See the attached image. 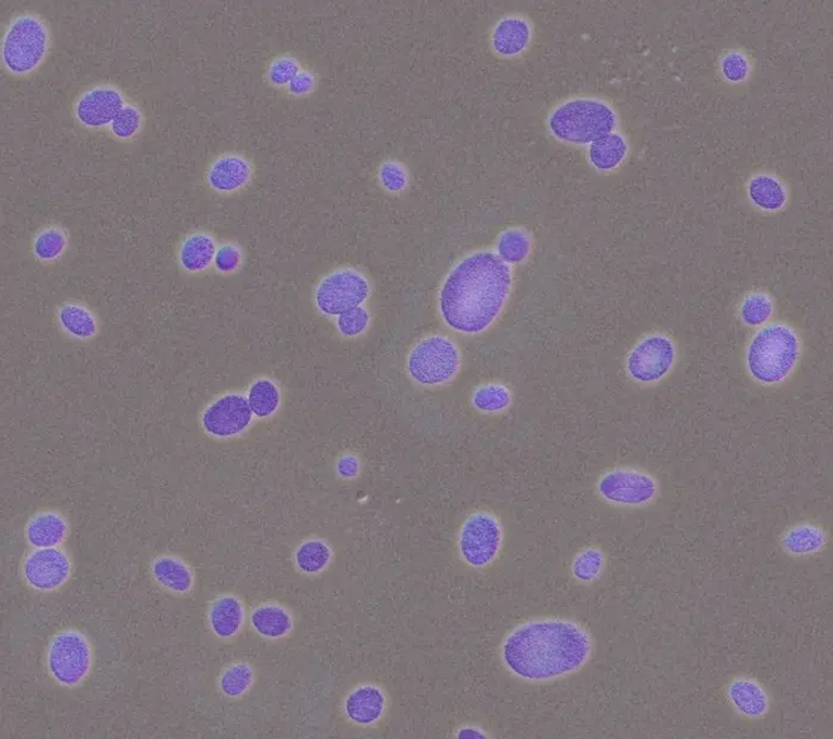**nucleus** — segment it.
Segmentation results:
<instances>
[{"instance_id": "nucleus-1", "label": "nucleus", "mask_w": 833, "mask_h": 739, "mask_svg": "<svg viewBox=\"0 0 833 739\" xmlns=\"http://www.w3.org/2000/svg\"><path fill=\"white\" fill-rule=\"evenodd\" d=\"M593 651L594 640L584 625L548 617L513 628L500 644V658L515 679L547 683L576 675Z\"/></svg>"}, {"instance_id": "nucleus-2", "label": "nucleus", "mask_w": 833, "mask_h": 739, "mask_svg": "<svg viewBox=\"0 0 833 739\" xmlns=\"http://www.w3.org/2000/svg\"><path fill=\"white\" fill-rule=\"evenodd\" d=\"M512 287V266L495 250H475L459 260L441 284V319L461 335L484 334L504 311Z\"/></svg>"}, {"instance_id": "nucleus-3", "label": "nucleus", "mask_w": 833, "mask_h": 739, "mask_svg": "<svg viewBox=\"0 0 833 739\" xmlns=\"http://www.w3.org/2000/svg\"><path fill=\"white\" fill-rule=\"evenodd\" d=\"M802 356L798 330L785 322L760 327L746 349V368L753 382L762 388H778L796 373Z\"/></svg>"}, {"instance_id": "nucleus-4", "label": "nucleus", "mask_w": 833, "mask_h": 739, "mask_svg": "<svg viewBox=\"0 0 833 739\" xmlns=\"http://www.w3.org/2000/svg\"><path fill=\"white\" fill-rule=\"evenodd\" d=\"M619 115L614 105L597 96L567 98L549 111L546 127L550 136L564 146L587 148L618 131Z\"/></svg>"}, {"instance_id": "nucleus-5", "label": "nucleus", "mask_w": 833, "mask_h": 739, "mask_svg": "<svg viewBox=\"0 0 833 739\" xmlns=\"http://www.w3.org/2000/svg\"><path fill=\"white\" fill-rule=\"evenodd\" d=\"M51 48L47 20L34 11H22L8 22L2 37V64L16 78H25L41 69Z\"/></svg>"}, {"instance_id": "nucleus-6", "label": "nucleus", "mask_w": 833, "mask_h": 739, "mask_svg": "<svg viewBox=\"0 0 833 739\" xmlns=\"http://www.w3.org/2000/svg\"><path fill=\"white\" fill-rule=\"evenodd\" d=\"M94 665V644L83 631L64 629L50 639L46 649V668L49 678L60 688H81L90 678Z\"/></svg>"}, {"instance_id": "nucleus-7", "label": "nucleus", "mask_w": 833, "mask_h": 739, "mask_svg": "<svg viewBox=\"0 0 833 739\" xmlns=\"http://www.w3.org/2000/svg\"><path fill=\"white\" fill-rule=\"evenodd\" d=\"M462 354L455 341L441 334L419 339L409 350L406 371L415 384L440 388L452 382L461 371Z\"/></svg>"}, {"instance_id": "nucleus-8", "label": "nucleus", "mask_w": 833, "mask_h": 739, "mask_svg": "<svg viewBox=\"0 0 833 739\" xmlns=\"http://www.w3.org/2000/svg\"><path fill=\"white\" fill-rule=\"evenodd\" d=\"M679 360L676 339L663 332L642 336L629 350L624 367L634 384L650 388L667 379Z\"/></svg>"}, {"instance_id": "nucleus-9", "label": "nucleus", "mask_w": 833, "mask_h": 739, "mask_svg": "<svg viewBox=\"0 0 833 739\" xmlns=\"http://www.w3.org/2000/svg\"><path fill=\"white\" fill-rule=\"evenodd\" d=\"M504 537V527L495 513L475 511L460 526L459 557L469 569L484 571L500 557Z\"/></svg>"}, {"instance_id": "nucleus-10", "label": "nucleus", "mask_w": 833, "mask_h": 739, "mask_svg": "<svg viewBox=\"0 0 833 739\" xmlns=\"http://www.w3.org/2000/svg\"><path fill=\"white\" fill-rule=\"evenodd\" d=\"M597 493L608 505L642 509L655 503L659 496V484L654 475L644 469L615 467L600 475Z\"/></svg>"}, {"instance_id": "nucleus-11", "label": "nucleus", "mask_w": 833, "mask_h": 739, "mask_svg": "<svg viewBox=\"0 0 833 739\" xmlns=\"http://www.w3.org/2000/svg\"><path fill=\"white\" fill-rule=\"evenodd\" d=\"M372 295L367 276L354 267H340L328 273L317 284L313 300L317 310L328 317L362 307Z\"/></svg>"}, {"instance_id": "nucleus-12", "label": "nucleus", "mask_w": 833, "mask_h": 739, "mask_svg": "<svg viewBox=\"0 0 833 739\" xmlns=\"http://www.w3.org/2000/svg\"><path fill=\"white\" fill-rule=\"evenodd\" d=\"M254 419L246 393L228 391L204 406L200 425L209 439L224 442L242 438Z\"/></svg>"}, {"instance_id": "nucleus-13", "label": "nucleus", "mask_w": 833, "mask_h": 739, "mask_svg": "<svg viewBox=\"0 0 833 739\" xmlns=\"http://www.w3.org/2000/svg\"><path fill=\"white\" fill-rule=\"evenodd\" d=\"M73 573V559L61 547L33 549L21 563L23 583L37 593L59 592L70 583Z\"/></svg>"}, {"instance_id": "nucleus-14", "label": "nucleus", "mask_w": 833, "mask_h": 739, "mask_svg": "<svg viewBox=\"0 0 833 739\" xmlns=\"http://www.w3.org/2000/svg\"><path fill=\"white\" fill-rule=\"evenodd\" d=\"M126 103L121 88L111 84H98L78 96L73 104V117L86 129L102 130L109 128Z\"/></svg>"}, {"instance_id": "nucleus-15", "label": "nucleus", "mask_w": 833, "mask_h": 739, "mask_svg": "<svg viewBox=\"0 0 833 739\" xmlns=\"http://www.w3.org/2000/svg\"><path fill=\"white\" fill-rule=\"evenodd\" d=\"M255 165L240 152H226L213 158L205 170L207 189L221 196L245 192L255 179Z\"/></svg>"}, {"instance_id": "nucleus-16", "label": "nucleus", "mask_w": 833, "mask_h": 739, "mask_svg": "<svg viewBox=\"0 0 833 739\" xmlns=\"http://www.w3.org/2000/svg\"><path fill=\"white\" fill-rule=\"evenodd\" d=\"M390 696L383 686L362 682L354 686L343 698L341 711L346 722L354 727L376 728L386 717Z\"/></svg>"}, {"instance_id": "nucleus-17", "label": "nucleus", "mask_w": 833, "mask_h": 739, "mask_svg": "<svg viewBox=\"0 0 833 739\" xmlns=\"http://www.w3.org/2000/svg\"><path fill=\"white\" fill-rule=\"evenodd\" d=\"M534 39V25L522 13L502 16L489 32V47L500 59L513 60L525 55Z\"/></svg>"}, {"instance_id": "nucleus-18", "label": "nucleus", "mask_w": 833, "mask_h": 739, "mask_svg": "<svg viewBox=\"0 0 833 739\" xmlns=\"http://www.w3.org/2000/svg\"><path fill=\"white\" fill-rule=\"evenodd\" d=\"M55 321L62 336L76 343L94 342L102 332L99 314L83 300L69 299L58 303Z\"/></svg>"}, {"instance_id": "nucleus-19", "label": "nucleus", "mask_w": 833, "mask_h": 739, "mask_svg": "<svg viewBox=\"0 0 833 739\" xmlns=\"http://www.w3.org/2000/svg\"><path fill=\"white\" fill-rule=\"evenodd\" d=\"M725 696L736 714L748 720H760L770 714V693L757 679L735 677L726 684Z\"/></svg>"}, {"instance_id": "nucleus-20", "label": "nucleus", "mask_w": 833, "mask_h": 739, "mask_svg": "<svg viewBox=\"0 0 833 739\" xmlns=\"http://www.w3.org/2000/svg\"><path fill=\"white\" fill-rule=\"evenodd\" d=\"M206 619L209 629L215 637L221 641H233L241 635L246 627V604L236 594H221L209 604Z\"/></svg>"}, {"instance_id": "nucleus-21", "label": "nucleus", "mask_w": 833, "mask_h": 739, "mask_svg": "<svg viewBox=\"0 0 833 739\" xmlns=\"http://www.w3.org/2000/svg\"><path fill=\"white\" fill-rule=\"evenodd\" d=\"M70 534L69 519L56 509L37 511L24 527L25 543L33 549L61 547Z\"/></svg>"}, {"instance_id": "nucleus-22", "label": "nucleus", "mask_w": 833, "mask_h": 739, "mask_svg": "<svg viewBox=\"0 0 833 739\" xmlns=\"http://www.w3.org/2000/svg\"><path fill=\"white\" fill-rule=\"evenodd\" d=\"M218 241L213 233L195 230L185 235L177 248L179 269L189 275H201L214 267Z\"/></svg>"}, {"instance_id": "nucleus-23", "label": "nucleus", "mask_w": 833, "mask_h": 739, "mask_svg": "<svg viewBox=\"0 0 833 739\" xmlns=\"http://www.w3.org/2000/svg\"><path fill=\"white\" fill-rule=\"evenodd\" d=\"M750 205L763 215L783 213L789 204V189L780 177L769 171H758L746 184Z\"/></svg>"}, {"instance_id": "nucleus-24", "label": "nucleus", "mask_w": 833, "mask_h": 739, "mask_svg": "<svg viewBox=\"0 0 833 739\" xmlns=\"http://www.w3.org/2000/svg\"><path fill=\"white\" fill-rule=\"evenodd\" d=\"M154 583L176 597H187L195 586L193 567L177 556L165 553L155 558L150 569Z\"/></svg>"}, {"instance_id": "nucleus-25", "label": "nucleus", "mask_w": 833, "mask_h": 739, "mask_svg": "<svg viewBox=\"0 0 833 739\" xmlns=\"http://www.w3.org/2000/svg\"><path fill=\"white\" fill-rule=\"evenodd\" d=\"M249 623L258 636L269 641H281L294 632L295 616L285 605L266 601L251 610Z\"/></svg>"}, {"instance_id": "nucleus-26", "label": "nucleus", "mask_w": 833, "mask_h": 739, "mask_svg": "<svg viewBox=\"0 0 833 739\" xmlns=\"http://www.w3.org/2000/svg\"><path fill=\"white\" fill-rule=\"evenodd\" d=\"M630 156V143L620 131L595 141L587 147V163L603 176L614 175L623 167Z\"/></svg>"}, {"instance_id": "nucleus-27", "label": "nucleus", "mask_w": 833, "mask_h": 739, "mask_svg": "<svg viewBox=\"0 0 833 739\" xmlns=\"http://www.w3.org/2000/svg\"><path fill=\"white\" fill-rule=\"evenodd\" d=\"M829 543L828 533L823 526L802 522L788 527L780 545L787 556L796 559L809 558L822 552Z\"/></svg>"}, {"instance_id": "nucleus-28", "label": "nucleus", "mask_w": 833, "mask_h": 739, "mask_svg": "<svg viewBox=\"0 0 833 739\" xmlns=\"http://www.w3.org/2000/svg\"><path fill=\"white\" fill-rule=\"evenodd\" d=\"M335 552L326 539L311 537L301 540L294 551L296 571L304 576H319L332 565Z\"/></svg>"}, {"instance_id": "nucleus-29", "label": "nucleus", "mask_w": 833, "mask_h": 739, "mask_svg": "<svg viewBox=\"0 0 833 739\" xmlns=\"http://www.w3.org/2000/svg\"><path fill=\"white\" fill-rule=\"evenodd\" d=\"M70 234L59 224L39 229L33 237L32 252L35 260L44 266L57 265L68 252Z\"/></svg>"}, {"instance_id": "nucleus-30", "label": "nucleus", "mask_w": 833, "mask_h": 739, "mask_svg": "<svg viewBox=\"0 0 833 739\" xmlns=\"http://www.w3.org/2000/svg\"><path fill=\"white\" fill-rule=\"evenodd\" d=\"M246 395L251 413L260 420L272 418L282 405L281 388L267 377H260L251 381Z\"/></svg>"}, {"instance_id": "nucleus-31", "label": "nucleus", "mask_w": 833, "mask_h": 739, "mask_svg": "<svg viewBox=\"0 0 833 739\" xmlns=\"http://www.w3.org/2000/svg\"><path fill=\"white\" fill-rule=\"evenodd\" d=\"M533 236L526 229L513 227L501 231L495 246V253L508 265H522L533 253Z\"/></svg>"}, {"instance_id": "nucleus-32", "label": "nucleus", "mask_w": 833, "mask_h": 739, "mask_svg": "<svg viewBox=\"0 0 833 739\" xmlns=\"http://www.w3.org/2000/svg\"><path fill=\"white\" fill-rule=\"evenodd\" d=\"M257 680V671L248 663L238 661L224 668L217 686L221 694L231 701H238L249 693Z\"/></svg>"}, {"instance_id": "nucleus-33", "label": "nucleus", "mask_w": 833, "mask_h": 739, "mask_svg": "<svg viewBox=\"0 0 833 739\" xmlns=\"http://www.w3.org/2000/svg\"><path fill=\"white\" fill-rule=\"evenodd\" d=\"M775 311L774 299L764 291H752L740 300L738 319L749 327H762L769 324Z\"/></svg>"}, {"instance_id": "nucleus-34", "label": "nucleus", "mask_w": 833, "mask_h": 739, "mask_svg": "<svg viewBox=\"0 0 833 739\" xmlns=\"http://www.w3.org/2000/svg\"><path fill=\"white\" fill-rule=\"evenodd\" d=\"M605 569V552L598 547H588L576 553L571 572L576 583L591 585L598 582Z\"/></svg>"}, {"instance_id": "nucleus-35", "label": "nucleus", "mask_w": 833, "mask_h": 739, "mask_svg": "<svg viewBox=\"0 0 833 739\" xmlns=\"http://www.w3.org/2000/svg\"><path fill=\"white\" fill-rule=\"evenodd\" d=\"M512 403L511 391L501 384H485L472 395V405L485 415H498L508 410Z\"/></svg>"}, {"instance_id": "nucleus-36", "label": "nucleus", "mask_w": 833, "mask_h": 739, "mask_svg": "<svg viewBox=\"0 0 833 739\" xmlns=\"http://www.w3.org/2000/svg\"><path fill=\"white\" fill-rule=\"evenodd\" d=\"M380 189L393 196H401L412 184V175L406 165L395 158L382 162L377 171Z\"/></svg>"}, {"instance_id": "nucleus-37", "label": "nucleus", "mask_w": 833, "mask_h": 739, "mask_svg": "<svg viewBox=\"0 0 833 739\" xmlns=\"http://www.w3.org/2000/svg\"><path fill=\"white\" fill-rule=\"evenodd\" d=\"M144 126V114L135 103H126L109 126L112 139L119 142H129L138 138Z\"/></svg>"}, {"instance_id": "nucleus-38", "label": "nucleus", "mask_w": 833, "mask_h": 739, "mask_svg": "<svg viewBox=\"0 0 833 739\" xmlns=\"http://www.w3.org/2000/svg\"><path fill=\"white\" fill-rule=\"evenodd\" d=\"M302 69V63L297 57L285 52L269 63L264 72V82L272 88L285 91Z\"/></svg>"}, {"instance_id": "nucleus-39", "label": "nucleus", "mask_w": 833, "mask_h": 739, "mask_svg": "<svg viewBox=\"0 0 833 739\" xmlns=\"http://www.w3.org/2000/svg\"><path fill=\"white\" fill-rule=\"evenodd\" d=\"M719 72L725 83L742 85L751 78V59L742 49L727 50L719 60Z\"/></svg>"}, {"instance_id": "nucleus-40", "label": "nucleus", "mask_w": 833, "mask_h": 739, "mask_svg": "<svg viewBox=\"0 0 833 739\" xmlns=\"http://www.w3.org/2000/svg\"><path fill=\"white\" fill-rule=\"evenodd\" d=\"M245 263V250L242 246L233 240H224L218 243L214 269L221 275H233L240 272Z\"/></svg>"}, {"instance_id": "nucleus-41", "label": "nucleus", "mask_w": 833, "mask_h": 739, "mask_svg": "<svg viewBox=\"0 0 833 739\" xmlns=\"http://www.w3.org/2000/svg\"><path fill=\"white\" fill-rule=\"evenodd\" d=\"M370 324V314L364 307L337 317L336 326L343 337L353 338L366 333Z\"/></svg>"}, {"instance_id": "nucleus-42", "label": "nucleus", "mask_w": 833, "mask_h": 739, "mask_svg": "<svg viewBox=\"0 0 833 739\" xmlns=\"http://www.w3.org/2000/svg\"><path fill=\"white\" fill-rule=\"evenodd\" d=\"M320 87V75L311 69H302L285 90L288 98L307 99Z\"/></svg>"}, {"instance_id": "nucleus-43", "label": "nucleus", "mask_w": 833, "mask_h": 739, "mask_svg": "<svg viewBox=\"0 0 833 739\" xmlns=\"http://www.w3.org/2000/svg\"><path fill=\"white\" fill-rule=\"evenodd\" d=\"M336 468L341 478L352 480L359 477L361 464L354 455H346L338 460Z\"/></svg>"}, {"instance_id": "nucleus-44", "label": "nucleus", "mask_w": 833, "mask_h": 739, "mask_svg": "<svg viewBox=\"0 0 833 739\" xmlns=\"http://www.w3.org/2000/svg\"><path fill=\"white\" fill-rule=\"evenodd\" d=\"M456 738H488L489 736L475 725H464L455 731Z\"/></svg>"}]
</instances>
